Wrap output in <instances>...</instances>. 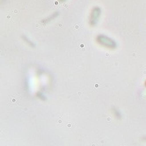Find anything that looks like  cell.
<instances>
[{
	"label": "cell",
	"mask_w": 146,
	"mask_h": 146,
	"mask_svg": "<svg viewBox=\"0 0 146 146\" xmlns=\"http://www.w3.org/2000/svg\"><path fill=\"white\" fill-rule=\"evenodd\" d=\"M96 42L102 46H104L106 48H109V49H115L116 48V43L114 39H112L111 38L103 35V34H99L96 37Z\"/></svg>",
	"instance_id": "6da1fadb"
},
{
	"label": "cell",
	"mask_w": 146,
	"mask_h": 146,
	"mask_svg": "<svg viewBox=\"0 0 146 146\" xmlns=\"http://www.w3.org/2000/svg\"><path fill=\"white\" fill-rule=\"evenodd\" d=\"M102 14V10L98 6H95L92 9L90 12V16H89V25L91 26H95L97 22L99 21V19Z\"/></svg>",
	"instance_id": "7a4b0ae2"
},
{
	"label": "cell",
	"mask_w": 146,
	"mask_h": 146,
	"mask_svg": "<svg viewBox=\"0 0 146 146\" xmlns=\"http://www.w3.org/2000/svg\"><path fill=\"white\" fill-rule=\"evenodd\" d=\"M58 15H59V12H58V11L54 12V13H52V15H50L48 18H46V19H43V20H42V24H47V23L51 22L52 20H54L55 18H57V17H58Z\"/></svg>",
	"instance_id": "3957f363"
},
{
	"label": "cell",
	"mask_w": 146,
	"mask_h": 146,
	"mask_svg": "<svg viewBox=\"0 0 146 146\" xmlns=\"http://www.w3.org/2000/svg\"><path fill=\"white\" fill-rule=\"evenodd\" d=\"M22 39H23V40L26 43V44H28L31 47H33V48H34L35 47V45H34V43L31 40V39H29L27 37H26V36H24V35H22Z\"/></svg>",
	"instance_id": "277c9868"
},
{
	"label": "cell",
	"mask_w": 146,
	"mask_h": 146,
	"mask_svg": "<svg viewBox=\"0 0 146 146\" xmlns=\"http://www.w3.org/2000/svg\"><path fill=\"white\" fill-rule=\"evenodd\" d=\"M113 112H114V115H115L116 118H118V119H120V118H121V114H120V112H119L116 109L113 108Z\"/></svg>",
	"instance_id": "5b68a950"
},
{
	"label": "cell",
	"mask_w": 146,
	"mask_h": 146,
	"mask_svg": "<svg viewBox=\"0 0 146 146\" xmlns=\"http://www.w3.org/2000/svg\"><path fill=\"white\" fill-rule=\"evenodd\" d=\"M37 96H38V98H39V99H42L43 101H45V100H46V97H45V96H44V95H42V93H41V92H38V93H37Z\"/></svg>",
	"instance_id": "8992f818"
},
{
	"label": "cell",
	"mask_w": 146,
	"mask_h": 146,
	"mask_svg": "<svg viewBox=\"0 0 146 146\" xmlns=\"http://www.w3.org/2000/svg\"><path fill=\"white\" fill-rule=\"evenodd\" d=\"M59 1H60V3H64L65 1H67V0H59Z\"/></svg>",
	"instance_id": "52a82bcc"
},
{
	"label": "cell",
	"mask_w": 146,
	"mask_h": 146,
	"mask_svg": "<svg viewBox=\"0 0 146 146\" xmlns=\"http://www.w3.org/2000/svg\"><path fill=\"white\" fill-rule=\"evenodd\" d=\"M145 86H146V82H145Z\"/></svg>",
	"instance_id": "ba28073f"
}]
</instances>
